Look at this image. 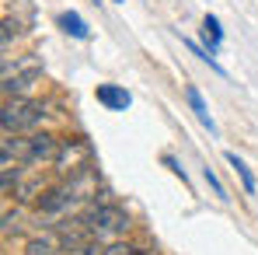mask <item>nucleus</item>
<instances>
[{"instance_id": "nucleus-2", "label": "nucleus", "mask_w": 258, "mask_h": 255, "mask_svg": "<svg viewBox=\"0 0 258 255\" xmlns=\"http://www.w3.org/2000/svg\"><path fill=\"white\" fill-rule=\"evenodd\" d=\"M42 119H45V105L28 98V94L4 101V116H0L4 133H32L35 126H42Z\"/></svg>"}, {"instance_id": "nucleus-9", "label": "nucleus", "mask_w": 258, "mask_h": 255, "mask_svg": "<svg viewBox=\"0 0 258 255\" xmlns=\"http://www.w3.org/2000/svg\"><path fill=\"white\" fill-rule=\"evenodd\" d=\"M223 158H227V165L234 168V175L241 178V185H244V192H255V175H251V168L244 165V158H237L234 150H227Z\"/></svg>"}, {"instance_id": "nucleus-7", "label": "nucleus", "mask_w": 258, "mask_h": 255, "mask_svg": "<svg viewBox=\"0 0 258 255\" xmlns=\"http://www.w3.org/2000/svg\"><path fill=\"white\" fill-rule=\"evenodd\" d=\"M185 101H188V109L196 112V119L210 129V133H216V123H213V116H210V109H206V101H203V94H199V87H192V84L185 87Z\"/></svg>"}, {"instance_id": "nucleus-14", "label": "nucleus", "mask_w": 258, "mask_h": 255, "mask_svg": "<svg viewBox=\"0 0 258 255\" xmlns=\"http://www.w3.org/2000/svg\"><path fill=\"white\" fill-rule=\"evenodd\" d=\"M203 178H206V185L213 189V192H216V196H220V199H223V203L230 199V196H227V189L220 185V178H216V175H213V171H210V168H203Z\"/></svg>"}, {"instance_id": "nucleus-12", "label": "nucleus", "mask_w": 258, "mask_h": 255, "mask_svg": "<svg viewBox=\"0 0 258 255\" xmlns=\"http://www.w3.org/2000/svg\"><path fill=\"white\" fill-rule=\"evenodd\" d=\"M101 255H150V252H147V248H136V245H129V241H108Z\"/></svg>"}, {"instance_id": "nucleus-10", "label": "nucleus", "mask_w": 258, "mask_h": 255, "mask_svg": "<svg viewBox=\"0 0 258 255\" xmlns=\"http://www.w3.org/2000/svg\"><path fill=\"white\" fill-rule=\"evenodd\" d=\"M63 248H59V238L56 234H45V238H32L28 241V248H25V255H59Z\"/></svg>"}, {"instance_id": "nucleus-17", "label": "nucleus", "mask_w": 258, "mask_h": 255, "mask_svg": "<svg viewBox=\"0 0 258 255\" xmlns=\"http://www.w3.org/2000/svg\"><path fill=\"white\" fill-rule=\"evenodd\" d=\"M14 35H18V25H14V21H4V49L11 45V39H14Z\"/></svg>"}, {"instance_id": "nucleus-16", "label": "nucleus", "mask_w": 258, "mask_h": 255, "mask_svg": "<svg viewBox=\"0 0 258 255\" xmlns=\"http://www.w3.org/2000/svg\"><path fill=\"white\" fill-rule=\"evenodd\" d=\"M101 252H105L101 245H94V241H87V245H81V248H74L70 255H101Z\"/></svg>"}, {"instance_id": "nucleus-1", "label": "nucleus", "mask_w": 258, "mask_h": 255, "mask_svg": "<svg viewBox=\"0 0 258 255\" xmlns=\"http://www.w3.org/2000/svg\"><path fill=\"white\" fill-rule=\"evenodd\" d=\"M91 231L94 241H105L112 234H126L129 231V213L119 207V203H91L87 213H81Z\"/></svg>"}, {"instance_id": "nucleus-18", "label": "nucleus", "mask_w": 258, "mask_h": 255, "mask_svg": "<svg viewBox=\"0 0 258 255\" xmlns=\"http://www.w3.org/2000/svg\"><path fill=\"white\" fill-rule=\"evenodd\" d=\"M18 231V213H4V234Z\"/></svg>"}, {"instance_id": "nucleus-11", "label": "nucleus", "mask_w": 258, "mask_h": 255, "mask_svg": "<svg viewBox=\"0 0 258 255\" xmlns=\"http://www.w3.org/2000/svg\"><path fill=\"white\" fill-rule=\"evenodd\" d=\"M42 192H45L42 178H32V182H25V185H18V189H14V196H18L21 203H28V199H35V196H42Z\"/></svg>"}, {"instance_id": "nucleus-4", "label": "nucleus", "mask_w": 258, "mask_h": 255, "mask_svg": "<svg viewBox=\"0 0 258 255\" xmlns=\"http://www.w3.org/2000/svg\"><path fill=\"white\" fill-rule=\"evenodd\" d=\"M81 199V192L67 182V185H49L42 196H39V213L45 217H56V213H70L74 210V203Z\"/></svg>"}, {"instance_id": "nucleus-6", "label": "nucleus", "mask_w": 258, "mask_h": 255, "mask_svg": "<svg viewBox=\"0 0 258 255\" xmlns=\"http://www.w3.org/2000/svg\"><path fill=\"white\" fill-rule=\"evenodd\" d=\"M94 98H98V105H105L108 112H126L129 105H133V94L119 84H98Z\"/></svg>"}, {"instance_id": "nucleus-5", "label": "nucleus", "mask_w": 258, "mask_h": 255, "mask_svg": "<svg viewBox=\"0 0 258 255\" xmlns=\"http://www.w3.org/2000/svg\"><path fill=\"white\" fill-rule=\"evenodd\" d=\"M42 77L39 63H14V74H4V98H25L28 87H35V81Z\"/></svg>"}, {"instance_id": "nucleus-15", "label": "nucleus", "mask_w": 258, "mask_h": 255, "mask_svg": "<svg viewBox=\"0 0 258 255\" xmlns=\"http://www.w3.org/2000/svg\"><path fill=\"white\" fill-rule=\"evenodd\" d=\"M161 161H164V165H168V168H171L174 175H178V178H181V182H188V175H185V168H181V165H178V161H174L171 154H164V158H161Z\"/></svg>"}, {"instance_id": "nucleus-19", "label": "nucleus", "mask_w": 258, "mask_h": 255, "mask_svg": "<svg viewBox=\"0 0 258 255\" xmlns=\"http://www.w3.org/2000/svg\"><path fill=\"white\" fill-rule=\"evenodd\" d=\"M115 4H126V0H115Z\"/></svg>"}, {"instance_id": "nucleus-13", "label": "nucleus", "mask_w": 258, "mask_h": 255, "mask_svg": "<svg viewBox=\"0 0 258 255\" xmlns=\"http://www.w3.org/2000/svg\"><path fill=\"white\" fill-rule=\"evenodd\" d=\"M185 45H188V53H192V56H199L203 63H210V67H213V70H216V74H220V77H227V70H223V67L216 63V56H210L206 49H199V45H196V42H188V39H185Z\"/></svg>"}, {"instance_id": "nucleus-20", "label": "nucleus", "mask_w": 258, "mask_h": 255, "mask_svg": "<svg viewBox=\"0 0 258 255\" xmlns=\"http://www.w3.org/2000/svg\"><path fill=\"white\" fill-rule=\"evenodd\" d=\"M94 4H98V0H94Z\"/></svg>"}, {"instance_id": "nucleus-3", "label": "nucleus", "mask_w": 258, "mask_h": 255, "mask_svg": "<svg viewBox=\"0 0 258 255\" xmlns=\"http://www.w3.org/2000/svg\"><path fill=\"white\" fill-rule=\"evenodd\" d=\"M59 171H81L91 165V147H87L81 136H70V140H59V154H56V161H52Z\"/></svg>"}, {"instance_id": "nucleus-8", "label": "nucleus", "mask_w": 258, "mask_h": 255, "mask_svg": "<svg viewBox=\"0 0 258 255\" xmlns=\"http://www.w3.org/2000/svg\"><path fill=\"white\" fill-rule=\"evenodd\" d=\"M56 25H59V28L67 32V35H74V39H81V42H84V39H91V28L84 25V18H81L77 11H63V14L56 18Z\"/></svg>"}]
</instances>
